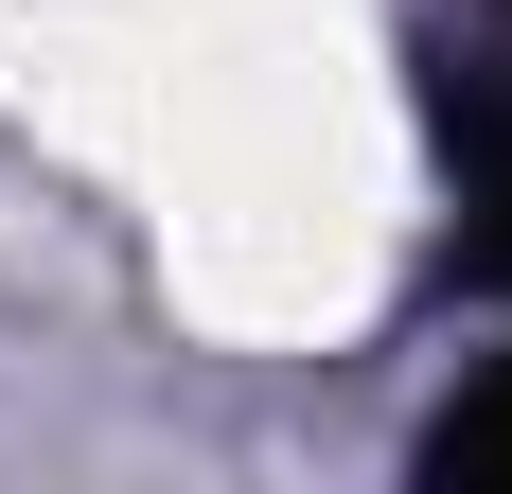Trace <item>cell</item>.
<instances>
[{
    "mask_svg": "<svg viewBox=\"0 0 512 494\" xmlns=\"http://www.w3.org/2000/svg\"><path fill=\"white\" fill-rule=\"evenodd\" d=\"M460 177H477V265H512V106L460 124Z\"/></svg>",
    "mask_w": 512,
    "mask_h": 494,
    "instance_id": "1",
    "label": "cell"
},
{
    "mask_svg": "<svg viewBox=\"0 0 512 494\" xmlns=\"http://www.w3.org/2000/svg\"><path fill=\"white\" fill-rule=\"evenodd\" d=\"M442 477H512V389H477L460 424H442Z\"/></svg>",
    "mask_w": 512,
    "mask_h": 494,
    "instance_id": "2",
    "label": "cell"
}]
</instances>
